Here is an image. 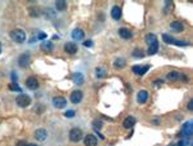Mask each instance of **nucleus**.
<instances>
[{
    "mask_svg": "<svg viewBox=\"0 0 193 146\" xmlns=\"http://www.w3.org/2000/svg\"><path fill=\"white\" fill-rule=\"evenodd\" d=\"M53 105L57 109H63L66 105H67V101L63 98V97H61V96H58V97H54L53 98Z\"/></svg>",
    "mask_w": 193,
    "mask_h": 146,
    "instance_id": "nucleus-9",
    "label": "nucleus"
},
{
    "mask_svg": "<svg viewBox=\"0 0 193 146\" xmlns=\"http://www.w3.org/2000/svg\"><path fill=\"white\" fill-rule=\"evenodd\" d=\"M125 63H126V61L124 58H116L113 62V66L116 69H123V67H125Z\"/></svg>",
    "mask_w": 193,
    "mask_h": 146,
    "instance_id": "nucleus-24",
    "label": "nucleus"
},
{
    "mask_svg": "<svg viewBox=\"0 0 193 146\" xmlns=\"http://www.w3.org/2000/svg\"><path fill=\"white\" fill-rule=\"evenodd\" d=\"M11 38H12L13 42H16L18 44H22V43H25V40H26V34H25L23 30L16 29L11 32Z\"/></svg>",
    "mask_w": 193,
    "mask_h": 146,
    "instance_id": "nucleus-1",
    "label": "nucleus"
},
{
    "mask_svg": "<svg viewBox=\"0 0 193 146\" xmlns=\"http://www.w3.org/2000/svg\"><path fill=\"white\" fill-rule=\"evenodd\" d=\"M170 146H172V145H170Z\"/></svg>",
    "mask_w": 193,
    "mask_h": 146,
    "instance_id": "nucleus-42",
    "label": "nucleus"
},
{
    "mask_svg": "<svg viewBox=\"0 0 193 146\" xmlns=\"http://www.w3.org/2000/svg\"><path fill=\"white\" fill-rule=\"evenodd\" d=\"M133 56L134 57H143L144 54H143V51H142V49H135L134 53H133Z\"/></svg>",
    "mask_w": 193,
    "mask_h": 146,
    "instance_id": "nucleus-30",
    "label": "nucleus"
},
{
    "mask_svg": "<svg viewBox=\"0 0 193 146\" xmlns=\"http://www.w3.org/2000/svg\"><path fill=\"white\" fill-rule=\"evenodd\" d=\"M47 38V34H39L38 35V39H45Z\"/></svg>",
    "mask_w": 193,
    "mask_h": 146,
    "instance_id": "nucleus-36",
    "label": "nucleus"
},
{
    "mask_svg": "<svg viewBox=\"0 0 193 146\" xmlns=\"http://www.w3.org/2000/svg\"><path fill=\"white\" fill-rule=\"evenodd\" d=\"M188 110H193V98L188 102Z\"/></svg>",
    "mask_w": 193,
    "mask_h": 146,
    "instance_id": "nucleus-35",
    "label": "nucleus"
},
{
    "mask_svg": "<svg viewBox=\"0 0 193 146\" xmlns=\"http://www.w3.org/2000/svg\"><path fill=\"white\" fill-rule=\"evenodd\" d=\"M162 39H164V42L165 43H167V44H175V45H179V47H185V45H188V43H185V42H179V40H175L174 38H171V36H169V35H166V34H164L162 35Z\"/></svg>",
    "mask_w": 193,
    "mask_h": 146,
    "instance_id": "nucleus-4",
    "label": "nucleus"
},
{
    "mask_svg": "<svg viewBox=\"0 0 193 146\" xmlns=\"http://www.w3.org/2000/svg\"><path fill=\"white\" fill-rule=\"evenodd\" d=\"M72 80H74V83L75 84H83L84 82V76H83V74H80V73H76L72 75Z\"/></svg>",
    "mask_w": 193,
    "mask_h": 146,
    "instance_id": "nucleus-21",
    "label": "nucleus"
},
{
    "mask_svg": "<svg viewBox=\"0 0 193 146\" xmlns=\"http://www.w3.org/2000/svg\"><path fill=\"white\" fill-rule=\"evenodd\" d=\"M93 124H94V127H95L97 129H100V128L103 127V123L100 122V120H98V119H95L94 122H93Z\"/></svg>",
    "mask_w": 193,
    "mask_h": 146,
    "instance_id": "nucleus-29",
    "label": "nucleus"
},
{
    "mask_svg": "<svg viewBox=\"0 0 193 146\" xmlns=\"http://www.w3.org/2000/svg\"><path fill=\"white\" fill-rule=\"evenodd\" d=\"M26 87L28 89H31V90H35V89H38L39 88V82H38V79L35 78V76H30L26 79Z\"/></svg>",
    "mask_w": 193,
    "mask_h": 146,
    "instance_id": "nucleus-5",
    "label": "nucleus"
},
{
    "mask_svg": "<svg viewBox=\"0 0 193 146\" xmlns=\"http://www.w3.org/2000/svg\"><path fill=\"white\" fill-rule=\"evenodd\" d=\"M66 118H74L75 117V111L74 110H68V111H66Z\"/></svg>",
    "mask_w": 193,
    "mask_h": 146,
    "instance_id": "nucleus-32",
    "label": "nucleus"
},
{
    "mask_svg": "<svg viewBox=\"0 0 193 146\" xmlns=\"http://www.w3.org/2000/svg\"><path fill=\"white\" fill-rule=\"evenodd\" d=\"M135 118L134 117H128L125 120H124V123H123V125H124V128H133L134 125H135Z\"/></svg>",
    "mask_w": 193,
    "mask_h": 146,
    "instance_id": "nucleus-15",
    "label": "nucleus"
},
{
    "mask_svg": "<svg viewBox=\"0 0 193 146\" xmlns=\"http://www.w3.org/2000/svg\"><path fill=\"white\" fill-rule=\"evenodd\" d=\"M9 89L11 90H21V88L18 87V85L16 83H12V84H9Z\"/></svg>",
    "mask_w": 193,
    "mask_h": 146,
    "instance_id": "nucleus-31",
    "label": "nucleus"
},
{
    "mask_svg": "<svg viewBox=\"0 0 193 146\" xmlns=\"http://www.w3.org/2000/svg\"><path fill=\"white\" fill-rule=\"evenodd\" d=\"M28 11H30V16H32V17H38V16H40V12H39L38 8H30Z\"/></svg>",
    "mask_w": 193,
    "mask_h": 146,
    "instance_id": "nucleus-28",
    "label": "nucleus"
},
{
    "mask_svg": "<svg viewBox=\"0 0 193 146\" xmlns=\"http://www.w3.org/2000/svg\"><path fill=\"white\" fill-rule=\"evenodd\" d=\"M84 144H85V146H97L98 140H97L94 134H88V136H85V138H84Z\"/></svg>",
    "mask_w": 193,
    "mask_h": 146,
    "instance_id": "nucleus-7",
    "label": "nucleus"
},
{
    "mask_svg": "<svg viewBox=\"0 0 193 146\" xmlns=\"http://www.w3.org/2000/svg\"><path fill=\"white\" fill-rule=\"evenodd\" d=\"M111 16H112L113 19H120L121 16H123V13H121V8L119 5H115L112 8V11H111Z\"/></svg>",
    "mask_w": 193,
    "mask_h": 146,
    "instance_id": "nucleus-14",
    "label": "nucleus"
},
{
    "mask_svg": "<svg viewBox=\"0 0 193 146\" xmlns=\"http://www.w3.org/2000/svg\"><path fill=\"white\" fill-rule=\"evenodd\" d=\"M72 38L75 40H81L84 38V31H83V30H80V29H75L72 31Z\"/></svg>",
    "mask_w": 193,
    "mask_h": 146,
    "instance_id": "nucleus-19",
    "label": "nucleus"
},
{
    "mask_svg": "<svg viewBox=\"0 0 193 146\" xmlns=\"http://www.w3.org/2000/svg\"><path fill=\"white\" fill-rule=\"evenodd\" d=\"M16 146H27V142H25V141H18Z\"/></svg>",
    "mask_w": 193,
    "mask_h": 146,
    "instance_id": "nucleus-33",
    "label": "nucleus"
},
{
    "mask_svg": "<svg viewBox=\"0 0 193 146\" xmlns=\"http://www.w3.org/2000/svg\"><path fill=\"white\" fill-rule=\"evenodd\" d=\"M179 78H180V74L178 71H170L169 74H167V79H169L170 82H176Z\"/></svg>",
    "mask_w": 193,
    "mask_h": 146,
    "instance_id": "nucleus-23",
    "label": "nucleus"
},
{
    "mask_svg": "<svg viewBox=\"0 0 193 146\" xmlns=\"http://www.w3.org/2000/svg\"><path fill=\"white\" fill-rule=\"evenodd\" d=\"M16 104L18 105L19 107H27L30 104H31V97L28 94H18L17 98H16Z\"/></svg>",
    "mask_w": 193,
    "mask_h": 146,
    "instance_id": "nucleus-2",
    "label": "nucleus"
},
{
    "mask_svg": "<svg viewBox=\"0 0 193 146\" xmlns=\"http://www.w3.org/2000/svg\"><path fill=\"white\" fill-rule=\"evenodd\" d=\"M27 146H38L36 144H30V145H27Z\"/></svg>",
    "mask_w": 193,
    "mask_h": 146,
    "instance_id": "nucleus-40",
    "label": "nucleus"
},
{
    "mask_svg": "<svg viewBox=\"0 0 193 146\" xmlns=\"http://www.w3.org/2000/svg\"><path fill=\"white\" fill-rule=\"evenodd\" d=\"M18 65L21 67H27L28 65H30V56L27 53H23V54H21L19 56V58H18Z\"/></svg>",
    "mask_w": 193,
    "mask_h": 146,
    "instance_id": "nucleus-8",
    "label": "nucleus"
},
{
    "mask_svg": "<svg viewBox=\"0 0 193 146\" xmlns=\"http://www.w3.org/2000/svg\"><path fill=\"white\" fill-rule=\"evenodd\" d=\"M157 52H159V42L151 44L149 48H148V54H149V56H152V54H156Z\"/></svg>",
    "mask_w": 193,
    "mask_h": 146,
    "instance_id": "nucleus-22",
    "label": "nucleus"
},
{
    "mask_svg": "<svg viewBox=\"0 0 193 146\" xmlns=\"http://www.w3.org/2000/svg\"><path fill=\"white\" fill-rule=\"evenodd\" d=\"M84 45L85 47H91V45H93V42H91V40H86V42L84 43Z\"/></svg>",
    "mask_w": 193,
    "mask_h": 146,
    "instance_id": "nucleus-34",
    "label": "nucleus"
},
{
    "mask_svg": "<svg viewBox=\"0 0 193 146\" xmlns=\"http://www.w3.org/2000/svg\"><path fill=\"white\" fill-rule=\"evenodd\" d=\"M119 34H120V36L123 38V39H130L131 36H133V34H131V31H130L129 29H126V27L120 29V30H119Z\"/></svg>",
    "mask_w": 193,
    "mask_h": 146,
    "instance_id": "nucleus-16",
    "label": "nucleus"
},
{
    "mask_svg": "<svg viewBox=\"0 0 193 146\" xmlns=\"http://www.w3.org/2000/svg\"><path fill=\"white\" fill-rule=\"evenodd\" d=\"M64 52L68 54H75L77 52V45L75 43H66L64 44Z\"/></svg>",
    "mask_w": 193,
    "mask_h": 146,
    "instance_id": "nucleus-10",
    "label": "nucleus"
},
{
    "mask_svg": "<svg viewBox=\"0 0 193 146\" xmlns=\"http://www.w3.org/2000/svg\"><path fill=\"white\" fill-rule=\"evenodd\" d=\"M146 42H147V44H149V45L153 44V43L157 42V36H156L155 34H148V35L146 36Z\"/></svg>",
    "mask_w": 193,
    "mask_h": 146,
    "instance_id": "nucleus-26",
    "label": "nucleus"
},
{
    "mask_svg": "<svg viewBox=\"0 0 193 146\" xmlns=\"http://www.w3.org/2000/svg\"><path fill=\"white\" fill-rule=\"evenodd\" d=\"M95 73H97V76L98 78H104L106 76V71H104L103 67H97Z\"/></svg>",
    "mask_w": 193,
    "mask_h": 146,
    "instance_id": "nucleus-27",
    "label": "nucleus"
},
{
    "mask_svg": "<svg viewBox=\"0 0 193 146\" xmlns=\"http://www.w3.org/2000/svg\"><path fill=\"white\" fill-rule=\"evenodd\" d=\"M192 131H193L192 122H187L184 125H183V133H184L187 137H189V136L192 134Z\"/></svg>",
    "mask_w": 193,
    "mask_h": 146,
    "instance_id": "nucleus-18",
    "label": "nucleus"
},
{
    "mask_svg": "<svg viewBox=\"0 0 193 146\" xmlns=\"http://www.w3.org/2000/svg\"><path fill=\"white\" fill-rule=\"evenodd\" d=\"M170 27H171V30L179 32V31H183V30H184V25H183L182 22H179V21H174V22L170 23Z\"/></svg>",
    "mask_w": 193,
    "mask_h": 146,
    "instance_id": "nucleus-17",
    "label": "nucleus"
},
{
    "mask_svg": "<svg viewBox=\"0 0 193 146\" xmlns=\"http://www.w3.org/2000/svg\"><path fill=\"white\" fill-rule=\"evenodd\" d=\"M53 48H54V45H53V43L52 42H44L43 44H41V49L44 52H52L53 51Z\"/></svg>",
    "mask_w": 193,
    "mask_h": 146,
    "instance_id": "nucleus-20",
    "label": "nucleus"
},
{
    "mask_svg": "<svg viewBox=\"0 0 193 146\" xmlns=\"http://www.w3.org/2000/svg\"><path fill=\"white\" fill-rule=\"evenodd\" d=\"M70 100L72 104H80L81 100H83V92L81 90H74L70 96Z\"/></svg>",
    "mask_w": 193,
    "mask_h": 146,
    "instance_id": "nucleus-6",
    "label": "nucleus"
},
{
    "mask_svg": "<svg viewBox=\"0 0 193 146\" xmlns=\"http://www.w3.org/2000/svg\"><path fill=\"white\" fill-rule=\"evenodd\" d=\"M68 137H70V140L72 141V142H80V141L83 140V137H84V133H83V131H81L80 128H72L70 131Z\"/></svg>",
    "mask_w": 193,
    "mask_h": 146,
    "instance_id": "nucleus-3",
    "label": "nucleus"
},
{
    "mask_svg": "<svg viewBox=\"0 0 193 146\" xmlns=\"http://www.w3.org/2000/svg\"><path fill=\"white\" fill-rule=\"evenodd\" d=\"M147 100H148V92L147 90H140L138 96H136V101L139 104H146Z\"/></svg>",
    "mask_w": 193,
    "mask_h": 146,
    "instance_id": "nucleus-13",
    "label": "nucleus"
},
{
    "mask_svg": "<svg viewBox=\"0 0 193 146\" xmlns=\"http://www.w3.org/2000/svg\"><path fill=\"white\" fill-rule=\"evenodd\" d=\"M55 7L58 11H64L67 7V3H66V0H58V2H55Z\"/></svg>",
    "mask_w": 193,
    "mask_h": 146,
    "instance_id": "nucleus-25",
    "label": "nucleus"
},
{
    "mask_svg": "<svg viewBox=\"0 0 193 146\" xmlns=\"http://www.w3.org/2000/svg\"><path fill=\"white\" fill-rule=\"evenodd\" d=\"M48 137V133L45 129H38L35 131V138H36L38 141H45Z\"/></svg>",
    "mask_w": 193,
    "mask_h": 146,
    "instance_id": "nucleus-12",
    "label": "nucleus"
},
{
    "mask_svg": "<svg viewBox=\"0 0 193 146\" xmlns=\"http://www.w3.org/2000/svg\"><path fill=\"white\" fill-rule=\"evenodd\" d=\"M156 85H160V84H162V80H156Z\"/></svg>",
    "mask_w": 193,
    "mask_h": 146,
    "instance_id": "nucleus-37",
    "label": "nucleus"
},
{
    "mask_svg": "<svg viewBox=\"0 0 193 146\" xmlns=\"http://www.w3.org/2000/svg\"><path fill=\"white\" fill-rule=\"evenodd\" d=\"M178 146H185V145H184V142H183V141H180V142L178 144Z\"/></svg>",
    "mask_w": 193,
    "mask_h": 146,
    "instance_id": "nucleus-39",
    "label": "nucleus"
},
{
    "mask_svg": "<svg viewBox=\"0 0 193 146\" xmlns=\"http://www.w3.org/2000/svg\"><path fill=\"white\" fill-rule=\"evenodd\" d=\"M12 79L13 80H17V76H16V74H14V73H12Z\"/></svg>",
    "mask_w": 193,
    "mask_h": 146,
    "instance_id": "nucleus-38",
    "label": "nucleus"
},
{
    "mask_svg": "<svg viewBox=\"0 0 193 146\" xmlns=\"http://www.w3.org/2000/svg\"><path fill=\"white\" fill-rule=\"evenodd\" d=\"M149 70V65H147V66L144 67H142V66H138V65H135V66H133V73L136 74V75H144L147 71Z\"/></svg>",
    "mask_w": 193,
    "mask_h": 146,
    "instance_id": "nucleus-11",
    "label": "nucleus"
},
{
    "mask_svg": "<svg viewBox=\"0 0 193 146\" xmlns=\"http://www.w3.org/2000/svg\"><path fill=\"white\" fill-rule=\"evenodd\" d=\"M0 53H2V48H0Z\"/></svg>",
    "mask_w": 193,
    "mask_h": 146,
    "instance_id": "nucleus-41",
    "label": "nucleus"
}]
</instances>
